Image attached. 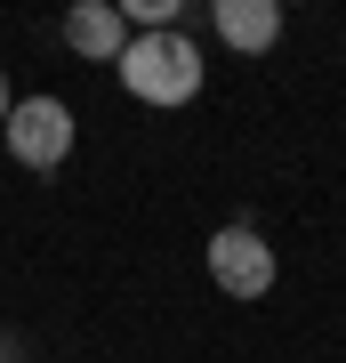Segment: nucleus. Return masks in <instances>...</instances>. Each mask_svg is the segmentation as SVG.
<instances>
[{"mask_svg":"<svg viewBox=\"0 0 346 363\" xmlns=\"http://www.w3.org/2000/svg\"><path fill=\"white\" fill-rule=\"evenodd\" d=\"M0 363H16V347H8V339H0Z\"/></svg>","mask_w":346,"mask_h":363,"instance_id":"obj_7","label":"nucleus"},{"mask_svg":"<svg viewBox=\"0 0 346 363\" xmlns=\"http://www.w3.org/2000/svg\"><path fill=\"white\" fill-rule=\"evenodd\" d=\"M8 105H16V89H8V65H0V121H8Z\"/></svg>","mask_w":346,"mask_h":363,"instance_id":"obj_6","label":"nucleus"},{"mask_svg":"<svg viewBox=\"0 0 346 363\" xmlns=\"http://www.w3.org/2000/svg\"><path fill=\"white\" fill-rule=\"evenodd\" d=\"M64 49L89 57V65H113V57L129 49L121 9H113V0H73V9H64Z\"/></svg>","mask_w":346,"mask_h":363,"instance_id":"obj_5","label":"nucleus"},{"mask_svg":"<svg viewBox=\"0 0 346 363\" xmlns=\"http://www.w3.org/2000/svg\"><path fill=\"white\" fill-rule=\"evenodd\" d=\"M209 33H218L233 57H266V49H282L290 9L282 0H218V9H209Z\"/></svg>","mask_w":346,"mask_h":363,"instance_id":"obj_4","label":"nucleus"},{"mask_svg":"<svg viewBox=\"0 0 346 363\" xmlns=\"http://www.w3.org/2000/svg\"><path fill=\"white\" fill-rule=\"evenodd\" d=\"M113 73H121V89L137 97V105H154V113H178V105L202 97V40L193 33H129V49L113 57Z\"/></svg>","mask_w":346,"mask_h":363,"instance_id":"obj_1","label":"nucleus"},{"mask_svg":"<svg viewBox=\"0 0 346 363\" xmlns=\"http://www.w3.org/2000/svg\"><path fill=\"white\" fill-rule=\"evenodd\" d=\"M81 121L64 97H16L8 121H0V145H8L16 169H33V178H49V169H64V154H73Z\"/></svg>","mask_w":346,"mask_h":363,"instance_id":"obj_2","label":"nucleus"},{"mask_svg":"<svg viewBox=\"0 0 346 363\" xmlns=\"http://www.w3.org/2000/svg\"><path fill=\"white\" fill-rule=\"evenodd\" d=\"M202 259H209V283H218L226 298H266L274 283H282V259H274V242H266L258 226H242V218L209 234Z\"/></svg>","mask_w":346,"mask_h":363,"instance_id":"obj_3","label":"nucleus"}]
</instances>
